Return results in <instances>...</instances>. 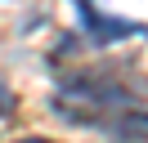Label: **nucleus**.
<instances>
[{
	"label": "nucleus",
	"mask_w": 148,
	"mask_h": 143,
	"mask_svg": "<svg viewBox=\"0 0 148 143\" xmlns=\"http://www.w3.org/2000/svg\"><path fill=\"white\" fill-rule=\"evenodd\" d=\"M148 98V80L135 67H72L58 72V98L54 112L76 125H108L121 112H135Z\"/></svg>",
	"instance_id": "1"
},
{
	"label": "nucleus",
	"mask_w": 148,
	"mask_h": 143,
	"mask_svg": "<svg viewBox=\"0 0 148 143\" xmlns=\"http://www.w3.org/2000/svg\"><path fill=\"white\" fill-rule=\"evenodd\" d=\"M76 14H81V31L99 45H112V40H126V36H148L144 22H130V18H108L94 9V0H76Z\"/></svg>",
	"instance_id": "2"
},
{
	"label": "nucleus",
	"mask_w": 148,
	"mask_h": 143,
	"mask_svg": "<svg viewBox=\"0 0 148 143\" xmlns=\"http://www.w3.org/2000/svg\"><path fill=\"white\" fill-rule=\"evenodd\" d=\"M103 130H108L112 139H121V143H139V139H148V107H135V112H121L117 121H108Z\"/></svg>",
	"instance_id": "3"
},
{
	"label": "nucleus",
	"mask_w": 148,
	"mask_h": 143,
	"mask_svg": "<svg viewBox=\"0 0 148 143\" xmlns=\"http://www.w3.org/2000/svg\"><path fill=\"white\" fill-rule=\"evenodd\" d=\"M14 107H18V98H14V89L5 85V80H0V116H9Z\"/></svg>",
	"instance_id": "4"
},
{
	"label": "nucleus",
	"mask_w": 148,
	"mask_h": 143,
	"mask_svg": "<svg viewBox=\"0 0 148 143\" xmlns=\"http://www.w3.org/2000/svg\"><path fill=\"white\" fill-rule=\"evenodd\" d=\"M18 143H49V139H36V134H27V139H18Z\"/></svg>",
	"instance_id": "5"
}]
</instances>
